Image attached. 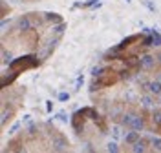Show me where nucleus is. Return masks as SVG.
<instances>
[{
	"label": "nucleus",
	"instance_id": "4468645a",
	"mask_svg": "<svg viewBox=\"0 0 161 153\" xmlns=\"http://www.w3.org/2000/svg\"><path fill=\"white\" fill-rule=\"evenodd\" d=\"M17 77H19V71L15 69H11V75H2V88H8V84H11Z\"/></svg>",
	"mask_w": 161,
	"mask_h": 153
},
{
	"label": "nucleus",
	"instance_id": "1a4fd4ad",
	"mask_svg": "<svg viewBox=\"0 0 161 153\" xmlns=\"http://www.w3.org/2000/svg\"><path fill=\"white\" fill-rule=\"evenodd\" d=\"M147 142H148L147 139H139L137 142L132 144V151L134 153H145L147 151Z\"/></svg>",
	"mask_w": 161,
	"mask_h": 153
},
{
	"label": "nucleus",
	"instance_id": "2eb2a0df",
	"mask_svg": "<svg viewBox=\"0 0 161 153\" xmlns=\"http://www.w3.org/2000/svg\"><path fill=\"white\" fill-rule=\"evenodd\" d=\"M42 17H44V22H53V24H59V22H62V18H60L59 13H44Z\"/></svg>",
	"mask_w": 161,
	"mask_h": 153
},
{
	"label": "nucleus",
	"instance_id": "ddd939ff",
	"mask_svg": "<svg viewBox=\"0 0 161 153\" xmlns=\"http://www.w3.org/2000/svg\"><path fill=\"white\" fill-rule=\"evenodd\" d=\"M143 128H145V119H143L141 115H136L134 120H132V124H130V130H137V131H141Z\"/></svg>",
	"mask_w": 161,
	"mask_h": 153
},
{
	"label": "nucleus",
	"instance_id": "0eeeda50",
	"mask_svg": "<svg viewBox=\"0 0 161 153\" xmlns=\"http://www.w3.org/2000/svg\"><path fill=\"white\" fill-rule=\"evenodd\" d=\"M68 148V140L62 137V135H55L53 137V150H57V151H64Z\"/></svg>",
	"mask_w": 161,
	"mask_h": 153
},
{
	"label": "nucleus",
	"instance_id": "9d476101",
	"mask_svg": "<svg viewBox=\"0 0 161 153\" xmlns=\"http://www.w3.org/2000/svg\"><path fill=\"white\" fill-rule=\"evenodd\" d=\"M147 91L152 93V95H161V80L159 79L148 82V89H147Z\"/></svg>",
	"mask_w": 161,
	"mask_h": 153
},
{
	"label": "nucleus",
	"instance_id": "5701e85b",
	"mask_svg": "<svg viewBox=\"0 0 161 153\" xmlns=\"http://www.w3.org/2000/svg\"><path fill=\"white\" fill-rule=\"evenodd\" d=\"M106 150H108L110 153H117L119 151V146H117V142H112L110 140V142L106 144Z\"/></svg>",
	"mask_w": 161,
	"mask_h": 153
},
{
	"label": "nucleus",
	"instance_id": "4be33fe9",
	"mask_svg": "<svg viewBox=\"0 0 161 153\" xmlns=\"http://www.w3.org/2000/svg\"><path fill=\"white\" fill-rule=\"evenodd\" d=\"M2 60H4V64H9V62L13 60L11 53H8V51H6V48H2Z\"/></svg>",
	"mask_w": 161,
	"mask_h": 153
},
{
	"label": "nucleus",
	"instance_id": "cd10ccee",
	"mask_svg": "<svg viewBox=\"0 0 161 153\" xmlns=\"http://www.w3.org/2000/svg\"><path fill=\"white\" fill-rule=\"evenodd\" d=\"M59 100H60V102L70 100V93H68V91H62V93H59Z\"/></svg>",
	"mask_w": 161,
	"mask_h": 153
},
{
	"label": "nucleus",
	"instance_id": "7c9ffc66",
	"mask_svg": "<svg viewBox=\"0 0 161 153\" xmlns=\"http://www.w3.org/2000/svg\"><path fill=\"white\" fill-rule=\"evenodd\" d=\"M84 150H86V151H93V148H92V144H90V142L84 144Z\"/></svg>",
	"mask_w": 161,
	"mask_h": 153
},
{
	"label": "nucleus",
	"instance_id": "9b49d317",
	"mask_svg": "<svg viewBox=\"0 0 161 153\" xmlns=\"http://www.w3.org/2000/svg\"><path fill=\"white\" fill-rule=\"evenodd\" d=\"M134 117H136V113L134 111H128V113H121L119 117V122L123 124V126H126V128H130L132 120H134Z\"/></svg>",
	"mask_w": 161,
	"mask_h": 153
},
{
	"label": "nucleus",
	"instance_id": "b1692460",
	"mask_svg": "<svg viewBox=\"0 0 161 153\" xmlns=\"http://www.w3.org/2000/svg\"><path fill=\"white\" fill-rule=\"evenodd\" d=\"M152 120H154V124H156V126H161V111H154V115H152Z\"/></svg>",
	"mask_w": 161,
	"mask_h": 153
},
{
	"label": "nucleus",
	"instance_id": "aec40b11",
	"mask_svg": "<svg viewBox=\"0 0 161 153\" xmlns=\"http://www.w3.org/2000/svg\"><path fill=\"white\" fill-rule=\"evenodd\" d=\"M55 119H57V120H60V122H64V124H68L71 120V117H68L64 111H59L57 115H55Z\"/></svg>",
	"mask_w": 161,
	"mask_h": 153
},
{
	"label": "nucleus",
	"instance_id": "412c9836",
	"mask_svg": "<svg viewBox=\"0 0 161 153\" xmlns=\"http://www.w3.org/2000/svg\"><path fill=\"white\" fill-rule=\"evenodd\" d=\"M152 148L154 151H161V137H152Z\"/></svg>",
	"mask_w": 161,
	"mask_h": 153
},
{
	"label": "nucleus",
	"instance_id": "6ab92c4d",
	"mask_svg": "<svg viewBox=\"0 0 161 153\" xmlns=\"http://www.w3.org/2000/svg\"><path fill=\"white\" fill-rule=\"evenodd\" d=\"M11 115H13V111H8V108H6V106H4V108H2V120H0V122H2V126H6V122H8V119H11Z\"/></svg>",
	"mask_w": 161,
	"mask_h": 153
},
{
	"label": "nucleus",
	"instance_id": "dca6fc26",
	"mask_svg": "<svg viewBox=\"0 0 161 153\" xmlns=\"http://www.w3.org/2000/svg\"><path fill=\"white\" fill-rule=\"evenodd\" d=\"M123 128H125V126H123V124H114V126H112L110 128V133H112V137H114V139H119L121 135H123Z\"/></svg>",
	"mask_w": 161,
	"mask_h": 153
},
{
	"label": "nucleus",
	"instance_id": "a878e982",
	"mask_svg": "<svg viewBox=\"0 0 161 153\" xmlns=\"http://www.w3.org/2000/svg\"><path fill=\"white\" fill-rule=\"evenodd\" d=\"M141 4H143V6H145V8H147L148 11H156V6L152 4L150 0H141Z\"/></svg>",
	"mask_w": 161,
	"mask_h": 153
},
{
	"label": "nucleus",
	"instance_id": "c756f323",
	"mask_svg": "<svg viewBox=\"0 0 161 153\" xmlns=\"http://www.w3.org/2000/svg\"><path fill=\"white\" fill-rule=\"evenodd\" d=\"M46 111H48V113L53 111V102H51V100H46Z\"/></svg>",
	"mask_w": 161,
	"mask_h": 153
},
{
	"label": "nucleus",
	"instance_id": "20e7f679",
	"mask_svg": "<svg viewBox=\"0 0 161 153\" xmlns=\"http://www.w3.org/2000/svg\"><path fill=\"white\" fill-rule=\"evenodd\" d=\"M139 38H141V35H139V33H136V35H130V37L123 38V40H121L119 44H117V46H114V48H115L117 51H125L126 48H130V46L134 44V42H139Z\"/></svg>",
	"mask_w": 161,
	"mask_h": 153
},
{
	"label": "nucleus",
	"instance_id": "f3484780",
	"mask_svg": "<svg viewBox=\"0 0 161 153\" xmlns=\"http://www.w3.org/2000/svg\"><path fill=\"white\" fill-rule=\"evenodd\" d=\"M64 31H66V24H64V22H59V24H55V26H53V35H55V37H62V35H64Z\"/></svg>",
	"mask_w": 161,
	"mask_h": 153
},
{
	"label": "nucleus",
	"instance_id": "c85d7f7f",
	"mask_svg": "<svg viewBox=\"0 0 161 153\" xmlns=\"http://www.w3.org/2000/svg\"><path fill=\"white\" fill-rule=\"evenodd\" d=\"M97 2H99V0H86V2H82V6H80V8H93Z\"/></svg>",
	"mask_w": 161,
	"mask_h": 153
},
{
	"label": "nucleus",
	"instance_id": "f704fd0d",
	"mask_svg": "<svg viewBox=\"0 0 161 153\" xmlns=\"http://www.w3.org/2000/svg\"><path fill=\"white\" fill-rule=\"evenodd\" d=\"M126 2H132V0H126Z\"/></svg>",
	"mask_w": 161,
	"mask_h": 153
},
{
	"label": "nucleus",
	"instance_id": "2f4dec72",
	"mask_svg": "<svg viewBox=\"0 0 161 153\" xmlns=\"http://www.w3.org/2000/svg\"><path fill=\"white\" fill-rule=\"evenodd\" d=\"M24 122H26V124L31 122V115H24Z\"/></svg>",
	"mask_w": 161,
	"mask_h": 153
},
{
	"label": "nucleus",
	"instance_id": "72a5a7b5",
	"mask_svg": "<svg viewBox=\"0 0 161 153\" xmlns=\"http://www.w3.org/2000/svg\"><path fill=\"white\" fill-rule=\"evenodd\" d=\"M9 22H11V20H8V18H4V20H2V28H6V26H8Z\"/></svg>",
	"mask_w": 161,
	"mask_h": 153
},
{
	"label": "nucleus",
	"instance_id": "f8f14e48",
	"mask_svg": "<svg viewBox=\"0 0 161 153\" xmlns=\"http://www.w3.org/2000/svg\"><path fill=\"white\" fill-rule=\"evenodd\" d=\"M139 102H141V108H143V110H152V108H154L152 93H150V95H143V97L139 99Z\"/></svg>",
	"mask_w": 161,
	"mask_h": 153
},
{
	"label": "nucleus",
	"instance_id": "6e6552de",
	"mask_svg": "<svg viewBox=\"0 0 161 153\" xmlns=\"http://www.w3.org/2000/svg\"><path fill=\"white\" fill-rule=\"evenodd\" d=\"M141 139V135L137 130H130L128 133H125V142H126V146H132L134 142H137Z\"/></svg>",
	"mask_w": 161,
	"mask_h": 153
},
{
	"label": "nucleus",
	"instance_id": "a211bd4d",
	"mask_svg": "<svg viewBox=\"0 0 161 153\" xmlns=\"http://www.w3.org/2000/svg\"><path fill=\"white\" fill-rule=\"evenodd\" d=\"M141 48H154V33H148L139 44Z\"/></svg>",
	"mask_w": 161,
	"mask_h": 153
},
{
	"label": "nucleus",
	"instance_id": "423d86ee",
	"mask_svg": "<svg viewBox=\"0 0 161 153\" xmlns=\"http://www.w3.org/2000/svg\"><path fill=\"white\" fill-rule=\"evenodd\" d=\"M77 111H79V113H82V115H84L86 119H90V120H93V122H95V120H97V119L101 117V115H99V111H97L95 108H92V106H86V108H80V110H77Z\"/></svg>",
	"mask_w": 161,
	"mask_h": 153
},
{
	"label": "nucleus",
	"instance_id": "7ed1b4c3",
	"mask_svg": "<svg viewBox=\"0 0 161 153\" xmlns=\"http://www.w3.org/2000/svg\"><path fill=\"white\" fill-rule=\"evenodd\" d=\"M17 28H19L22 33H26V31H31L35 28V24H33V18H31V15H24V17H20L19 20H17Z\"/></svg>",
	"mask_w": 161,
	"mask_h": 153
},
{
	"label": "nucleus",
	"instance_id": "bb28decb",
	"mask_svg": "<svg viewBox=\"0 0 161 153\" xmlns=\"http://www.w3.org/2000/svg\"><path fill=\"white\" fill-rule=\"evenodd\" d=\"M19 130H20V122H15L9 128V135H17V133H19Z\"/></svg>",
	"mask_w": 161,
	"mask_h": 153
},
{
	"label": "nucleus",
	"instance_id": "39448f33",
	"mask_svg": "<svg viewBox=\"0 0 161 153\" xmlns=\"http://www.w3.org/2000/svg\"><path fill=\"white\" fill-rule=\"evenodd\" d=\"M141 60V69H147V71H150V69H154V66H156V57H152V55H141L139 57Z\"/></svg>",
	"mask_w": 161,
	"mask_h": 153
},
{
	"label": "nucleus",
	"instance_id": "f257e3e1",
	"mask_svg": "<svg viewBox=\"0 0 161 153\" xmlns=\"http://www.w3.org/2000/svg\"><path fill=\"white\" fill-rule=\"evenodd\" d=\"M40 64L39 55H22L19 59H13L9 62V69H15V71L22 73L24 69H33Z\"/></svg>",
	"mask_w": 161,
	"mask_h": 153
},
{
	"label": "nucleus",
	"instance_id": "393cba45",
	"mask_svg": "<svg viewBox=\"0 0 161 153\" xmlns=\"http://www.w3.org/2000/svg\"><path fill=\"white\" fill-rule=\"evenodd\" d=\"M82 84H84V77L79 75V77H77V80H75V91H79L80 88H82Z\"/></svg>",
	"mask_w": 161,
	"mask_h": 153
},
{
	"label": "nucleus",
	"instance_id": "473e14b6",
	"mask_svg": "<svg viewBox=\"0 0 161 153\" xmlns=\"http://www.w3.org/2000/svg\"><path fill=\"white\" fill-rule=\"evenodd\" d=\"M156 60H158V64H161V51L156 53Z\"/></svg>",
	"mask_w": 161,
	"mask_h": 153
},
{
	"label": "nucleus",
	"instance_id": "f03ea898",
	"mask_svg": "<svg viewBox=\"0 0 161 153\" xmlns=\"http://www.w3.org/2000/svg\"><path fill=\"white\" fill-rule=\"evenodd\" d=\"M84 120H86V117H84L82 113L75 111L73 115H71V120H70V124H71V128H73L75 131H77V133H80L82 130H84Z\"/></svg>",
	"mask_w": 161,
	"mask_h": 153
}]
</instances>
